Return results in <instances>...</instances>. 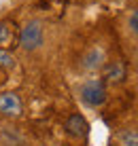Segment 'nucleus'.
<instances>
[{
	"label": "nucleus",
	"mask_w": 138,
	"mask_h": 146,
	"mask_svg": "<svg viewBox=\"0 0 138 146\" xmlns=\"http://www.w3.org/2000/svg\"><path fill=\"white\" fill-rule=\"evenodd\" d=\"M43 40H45V30H43V23L38 19H32V21H28L21 28V34H19L21 49H25V51H36L40 44H43Z\"/></svg>",
	"instance_id": "nucleus-1"
},
{
	"label": "nucleus",
	"mask_w": 138,
	"mask_h": 146,
	"mask_svg": "<svg viewBox=\"0 0 138 146\" xmlns=\"http://www.w3.org/2000/svg\"><path fill=\"white\" fill-rule=\"evenodd\" d=\"M81 100L91 108L102 106V104L106 102V85H104V80H100V78L85 80L83 87H81Z\"/></svg>",
	"instance_id": "nucleus-2"
},
{
	"label": "nucleus",
	"mask_w": 138,
	"mask_h": 146,
	"mask_svg": "<svg viewBox=\"0 0 138 146\" xmlns=\"http://www.w3.org/2000/svg\"><path fill=\"white\" fill-rule=\"evenodd\" d=\"M21 110H23V104H21L17 93H11V91L0 93V114L15 119L21 114Z\"/></svg>",
	"instance_id": "nucleus-3"
},
{
	"label": "nucleus",
	"mask_w": 138,
	"mask_h": 146,
	"mask_svg": "<svg viewBox=\"0 0 138 146\" xmlns=\"http://www.w3.org/2000/svg\"><path fill=\"white\" fill-rule=\"evenodd\" d=\"M66 131L72 138H85L89 133V125L83 114H70L68 121H66Z\"/></svg>",
	"instance_id": "nucleus-4"
},
{
	"label": "nucleus",
	"mask_w": 138,
	"mask_h": 146,
	"mask_svg": "<svg viewBox=\"0 0 138 146\" xmlns=\"http://www.w3.org/2000/svg\"><path fill=\"white\" fill-rule=\"evenodd\" d=\"M81 66H83L85 70H98V68H102V66H104V51L98 49V47L89 49V51L83 55Z\"/></svg>",
	"instance_id": "nucleus-5"
},
{
	"label": "nucleus",
	"mask_w": 138,
	"mask_h": 146,
	"mask_svg": "<svg viewBox=\"0 0 138 146\" xmlns=\"http://www.w3.org/2000/svg\"><path fill=\"white\" fill-rule=\"evenodd\" d=\"M104 78L109 83H121L125 78V68L121 62H111L104 66Z\"/></svg>",
	"instance_id": "nucleus-6"
},
{
	"label": "nucleus",
	"mask_w": 138,
	"mask_h": 146,
	"mask_svg": "<svg viewBox=\"0 0 138 146\" xmlns=\"http://www.w3.org/2000/svg\"><path fill=\"white\" fill-rule=\"evenodd\" d=\"M15 38V30H13V23L11 21H0V49L2 47H9Z\"/></svg>",
	"instance_id": "nucleus-7"
},
{
	"label": "nucleus",
	"mask_w": 138,
	"mask_h": 146,
	"mask_svg": "<svg viewBox=\"0 0 138 146\" xmlns=\"http://www.w3.org/2000/svg\"><path fill=\"white\" fill-rule=\"evenodd\" d=\"M117 140L121 146H138V129H123Z\"/></svg>",
	"instance_id": "nucleus-8"
},
{
	"label": "nucleus",
	"mask_w": 138,
	"mask_h": 146,
	"mask_svg": "<svg viewBox=\"0 0 138 146\" xmlns=\"http://www.w3.org/2000/svg\"><path fill=\"white\" fill-rule=\"evenodd\" d=\"M0 68H2V70L15 68V57L7 51V49H0Z\"/></svg>",
	"instance_id": "nucleus-9"
},
{
	"label": "nucleus",
	"mask_w": 138,
	"mask_h": 146,
	"mask_svg": "<svg viewBox=\"0 0 138 146\" xmlns=\"http://www.w3.org/2000/svg\"><path fill=\"white\" fill-rule=\"evenodd\" d=\"M127 23H130V30H132V34L138 38V9H134L130 15V19H127Z\"/></svg>",
	"instance_id": "nucleus-10"
}]
</instances>
